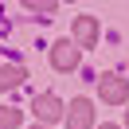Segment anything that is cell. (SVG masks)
Masks as SVG:
<instances>
[{"instance_id":"cell-1","label":"cell","mask_w":129,"mask_h":129,"mask_svg":"<svg viewBox=\"0 0 129 129\" xmlns=\"http://www.w3.org/2000/svg\"><path fill=\"white\" fill-rule=\"evenodd\" d=\"M98 90H102V98L110 106H117V102L129 98V82L121 78V74H102V78H98Z\"/></svg>"},{"instance_id":"cell-2","label":"cell","mask_w":129,"mask_h":129,"mask_svg":"<svg viewBox=\"0 0 129 129\" xmlns=\"http://www.w3.org/2000/svg\"><path fill=\"white\" fill-rule=\"evenodd\" d=\"M51 67H55V71H74V67H78V47H74L71 39H59L55 47H51Z\"/></svg>"},{"instance_id":"cell-3","label":"cell","mask_w":129,"mask_h":129,"mask_svg":"<svg viewBox=\"0 0 129 129\" xmlns=\"http://www.w3.org/2000/svg\"><path fill=\"white\" fill-rule=\"evenodd\" d=\"M31 110H35V117H39V125H47V121H59V117H63V102H59V98L55 94H39V98H35V102H31Z\"/></svg>"},{"instance_id":"cell-4","label":"cell","mask_w":129,"mask_h":129,"mask_svg":"<svg viewBox=\"0 0 129 129\" xmlns=\"http://www.w3.org/2000/svg\"><path fill=\"white\" fill-rule=\"evenodd\" d=\"M67 125L71 129H90L94 125V106H90L86 98H74L71 110H67Z\"/></svg>"},{"instance_id":"cell-5","label":"cell","mask_w":129,"mask_h":129,"mask_svg":"<svg viewBox=\"0 0 129 129\" xmlns=\"http://www.w3.org/2000/svg\"><path fill=\"white\" fill-rule=\"evenodd\" d=\"M74 43L78 47H94L98 43V20L94 16H78L74 20Z\"/></svg>"},{"instance_id":"cell-6","label":"cell","mask_w":129,"mask_h":129,"mask_svg":"<svg viewBox=\"0 0 129 129\" xmlns=\"http://www.w3.org/2000/svg\"><path fill=\"white\" fill-rule=\"evenodd\" d=\"M24 78H27L24 67H0V90H16Z\"/></svg>"},{"instance_id":"cell-7","label":"cell","mask_w":129,"mask_h":129,"mask_svg":"<svg viewBox=\"0 0 129 129\" xmlns=\"http://www.w3.org/2000/svg\"><path fill=\"white\" fill-rule=\"evenodd\" d=\"M20 125V110L16 106H0V129H16Z\"/></svg>"},{"instance_id":"cell-8","label":"cell","mask_w":129,"mask_h":129,"mask_svg":"<svg viewBox=\"0 0 129 129\" xmlns=\"http://www.w3.org/2000/svg\"><path fill=\"white\" fill-rule=\"evenodd\" d=\"M27 8H31V12H55V4H51V0H31Z\"/></svg>"},{"instance_id":"cell-9","label":"cell","mask_w":129,"mask_h":129,"mask_svg":"<svg viewBox=\"0 0 129 129\" xmlns=\"http://www.w3.org/2000/svg\"><path fill=\"white\" fill-rule=\"evenodd\" d=\"M98 129H117V125H98Z\"/></svg>"},{"instance_id":"cell-10","label":"cell","mask_w":129,"mask_h":129,"mask_svg":"<svg viewBox=\"0 0 129 129\" xmlns=\"http://www.w3.org/2000/svg\"><path fill=\"white\" fill-rule=\"evenodd\" d=\"M31 129H47V125H31Z\"/></svg>"}]
</instances>
